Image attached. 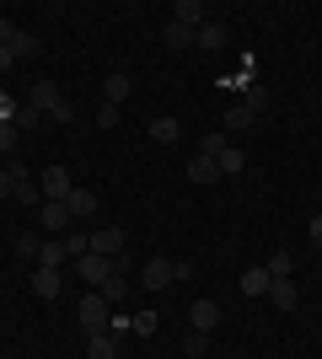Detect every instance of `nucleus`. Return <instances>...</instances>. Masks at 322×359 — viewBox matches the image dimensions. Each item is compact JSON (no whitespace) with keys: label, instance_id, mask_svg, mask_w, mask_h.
<instances>
[{"label":"nucleus","instance_id":"obj_24","mask_svg":"<svg viewBox=\"0 0 322 359\" xmlns=\"http://www.w3.org/2000/svg\"><path fill=\"white\" fill-rule=\"evenodd\" d=\"M263 269H269V279H290L295 263H290V252H269V263H263Z\"/></svg>","mask_w":322,"mask_h":359},{"label":"nucleus","instance_id":"obj_37","mask_svg":"<svg viewBox=\"0 0 322 359\" xmlns=\"http://www.w3.org/2000/svg\"><path fill=\"white\" fill-rule=\"evenodd\" d=\"M11 38H16V27L6 22V16H0V48H11Z\"/></svg>","mask_w":322,"mask_h":359},{"label":"nucleus","instance_id":"obj_28","mask_svg":"<svg viewBox=\"0 0 322 359\" xmlns=\"http://www.w3.org/2000/svg\"><path fill=\"white\" fill-rule=\"evenodd\" d=\"M204 348H210V332H188L183 354H188V359H204Z\"/></svg>","mask_w":322,"mask_h":359},{"label":"nucleus","instance_id":"obj_29","mask_svg":"<svg viewBox=\"0 0 322 359\" xmlns=\"http://www.w3.org/2000/svg\"><path fill=\"white\" fill-rule=\"evenodd\" d=\"M38 118H43V113H38L32 102H22V113H16V129H38Z\"/></svg>","mask_w":322,"mask_h":359},{"label":"nucleus","instance_id":"obj_5","mask_svg":"<svg viewBox=\"0 0 322 359\" xmlns=\"http://www.w3.org/2000/svg\"><path fill=\"white\" fill-rule=\"evenodd\" d=\"M92 252H97V257H107V263H113V257H123V231H119V225H107V231H92Z\"/></svg>","mask_w":322,"mask_h":359},{"label":"nucleus","instance_id":"obj_6","mask_svg":"<svg viewBox=\"0 0 322 359\" xmlns=\"http://www.w3.org/2000/svg\"><path fill=\"white\" fill-rule=\"evenodd\" d=\"M76 273H81L92 290H102V279L113 273V263H107V257H97V252H86V257H76Z\"/></svg>","mask_w":322,"mask_h":359},{"label":"nucleus","instance_id":"obj_35","mask_svg":"<svg viewBox=\"0 0 322 359\" xmlns=\"http://www.w3.org/2000/svg\"><path fill=\"white\" fill-rule=\"evenodd\" d=\"M263 102H269V91H263V86H247V107H253V113H258Z\"/></svg>","mask_w":322,"mask_h":359},{"label":"nucleus","instance_id":"obj_13","mask_svg":"<svg viewBox=\"0 0 322 359\" xmlns=\"http://www.w3.org/2000/svg\"><path fill=\"white\" fill-rule=\"evenodd\" d=\"M32 295H38V300L60 295V269H43V263H38V273H32Z\"/></svg>","mask_w":322,"mask_h":359},{"label":"nucleus","instance_id":"obj_30","mask_svg":"<svg viewBox=\"0 0 322 359\" xmlns=\"http://www.w3.org/2000/svg\"><path fill=\"white\" fill-rule=\"evenodd\" d=\"M16 198H22V204H43V194H38V182H16Z\"/></svg>","mask_w":322,"mask_h":359},{"label":"nucleus","instance_id":"obj_26","mask_svg":"<svg viewBox=\"0 0 322 359\" xmlns=\"http://www.w3.org/2000/svg\"><path fill=\"white\" fill-rule=\"evenodd\" d=\"M38 247H43L38 231H22V236H16V252H22V257H38Z\"/></svg>","mask_w":322,"mask_h":359},{"label":"nucleus","instance_id":"obj_21","mask_svg":"<svg viewBox=\"0 0 322 359\" xmlns=\"http://www.w3.org/2000/svg\"><path fill=\"white\" fill-rule=\"evenodd\" d=\"M65 257H70V252H65V236H60V241H43V247H38V263H43V269H60Z\"/></svg>","mask_w":322,"mask_h":359},{"label":"nucleus","instance_id":"obj_1","mask_svg":"<svg viewBox=\"0 0 322 359\" xmlns=\"http://www.w3.org/2000/svg\"><path fill=\"white\" fill-rule=\"evenodd\" d=\"M27 102L38 107V113H48L54 123H70V118H76V107L60 97V86H54V81H32V97H27Z\"/></svg>","mask_w":322,"mask_h":359},{"label":"nucleus","instance_id":"obj_7","mask_svg":"<svg viewBox=\"0 0 322 359\" xmlns=\"http://www.w3.org/2000/svg\"><path fill=\"white\" fill-rule=\"evenodd\" d=\"M65 210H70V220H86V215H97V210H102V198H97L92 188H70Z\"/></svg>","mask_w":322,"mask_h":359},{"label":"nucleus","instance_id":"obj_19","mask_svg":"<svg viewBox=\"0 0 322 359\" xmlns=\"http://www.w3.org/2000/svg\"><path fill=\"white\" fill-rule=\"evenodd\" d=\"M242 295H247V300L269 295V269H247V273H242Z\"/></svg>","mask_w":322,"mask_h":359},{"label":"nucleus","instance_id":"obj_2","mask_svg":"<svg viewBox=\"0 0 322 359\" xmlns=\"http://www.w3.org/2000/svg\"><path fill=\"white\" fill-rule=\"evenodd\" d=\"M76 327L86 332V338H97V332H107V327H113V316H107V300L97 295V290H92V295H86V300L76 306Z\"/></svg>","mask_w":322,"mask_h":359},{"label":"nucleus","instance_id":"obj_14","mask_svg":"<svg viewBox=\"0 0 322 359\" xmlns=\"http://www.w3.org/2000/svg\"><path fill=\"white\" fill-rule=\"evenodd\" d=\"M194 38H199V32L183 27V22H167V27H161V43L167 48H194Z\"/></svg>","mask_w":322,"mask_h":359},{"label":"nucleus","instance_id":"obj_39","mask_svg":"<svg viewBox=\"0 0 322 359\" xmlns=\"http://www.w3.org/2000/svg\"><path fill=\"white\" fill-rule=\"evenodd\" d=\"M11 65H16V54H11V48H0V75L11 70Z\"/></svg>","mask_w":322,"mask_h":359},{"label":"nucleus","instance_id":"obj_32","mask_svg":"<svg viewBox=\"0 0 322 359\" xmlns=\"http://www.w3.org/2000/svg\"><path fill=\"white\" fill-rule=\"evenodd\" d=\"M16 113H22V102H16V97H6V91H0V123H16Z\"/></svg>","mask_w":322,"mask_h":359},{"label":"nucleus","instance_id":"obj_23","mask_svg":"<svg viewBox=\"0 0 322 359\" xmlns=\"http://www.w3.org/2000/svg\"><path fill=\"white\" fill-rule=\"evenodd\" d=\"M65 252H70V257H86V252H92V236L70 225V231H65Z\"/></svg>","mask_w":322,"mask_h":359},{"label":"nucleus","instance_id":"obj_20","mask_svg":"<svg viewBox=\"0 0 322 359\" xmlns=\"http://www.w3.org/2000/svg\"><path fill=\"white\" fill-rule=\"evenodd\" d=\"M86 359H119V338H113V332H97L92 344H86Z\"/></svg>","mask_w":322,"mask_h":359},{"label":"nucleus","instance_id":"obj_22","mask_svg":"<svg viewBox=\"0 0 322 359\" xmlns=\"http://www.w3.org/2000/svg\"><path fill=\"white\" fill-rule=\"evenodd\" d=\"M215 166H220V177H236V172H242V150H236V145H226L220 156H215Z\"/></svg>","mask_w":322,"mask_h":359},{"label":"nucleus","instance_id":"obj_4","mask_svg":"<svg viewBox=\"0 0 322 359\" xmlns=\"http://www.w3.org/2000/svg\"><path fill=\"white\" fill-rule=\"evenodd\" d=\"M140 285H145V290H167V285H177V263H172V257H151V263L140 269Z\"/></svg>","mask_w":322,"mask_h":359},{"label":"nucleus","instance_id":"obj_12","mask_svg":"<svg viewBox=\"0 0 322 359\" xmlns=\"http://www.w3.org/2000/svg\"><path fill=\"white\" fill-rule=\"evenodd\" d=\"M172 22H183V27H194V32H199L204 22H210V16H204V6H199V0H177V6H172Z\"/></svg>","mask_w":322,"mask_h":359},{"label":"nucleus","instance_id":"obj_40","mask_svg":"<svg viewBox=\"0 0 322 359\" xmlns=\"http://www.w3.org/2000/svg\"><path fill=\"white\" fill-rule=\"evenodd\" d=\"M0 359H16V354H0Z\"/></svg>","mask_w":322,"mask_h":359},{"label":"nucleus","instance_id":"obj_9","mask_svg":"<svg viewBox=\"0 0 322 359\" xmlns=\"http://www.w3.org/2000/svg\"><path fill=\"white\" fill-rule=\"evenodd\" d=\"M188 322H194V332H210L215 322H220V306H215V300H194V306H188Z\"/></svg>","mask_w":322,"mask_h":359},{"label":"nucleus","instance_id":"obj_36","mask_svg":"<svg viewBox=\"0 0 322 359\" xmlns=\"http://www.w3.org/2000/svg\"><path fill=\"white\" fill-rule=\"evenodd\" d=\"M307 231H311V247L322 252V215H311V225H307Z\"/></svg>","mask_w":322,"mask_h":359},{"label":"nucleus","instance_id":"obj_25","mask_svg":"<svg viewBox=\"0 0 322 359\" xmlns=\"http://www.w3.org/2000/svg\"><path fill=\"white\" fill-rule=\"evenodd\" d=\"M11 54H16V60L38 54V38H32V32H16V38H11Z\"/></svg>","mask_w":322,"mask_h":359},{"label":"nucleus","instance_id":"obj_3","mask_svg":"<svg viewBox=\"0 0 322 359\" xmlns=\"http://www.w3.org/2000/svg\"><path fill=\"white\" fill-rule=\"evenodd\" d=\"M70 188H76V182H70V172H65V166H43V177H38L43 204H65V198H70Z\"/></svg>","mask_w":322,"mask_h":359},{"label":"nucleus","instance_id":"obj_17","mask_svg":"<svg viewBox=\"0 0 322 359\" xmlns=\"http://www.w3.org/2000/svg\"><path fill=\"white\" fill-rule=\"evenodd\" d=\"M97 295H102V300H107V306H119V300H123V295H129V279H123V273H119V269H113V273H107V279H102V290H97Z\"/></svg>","mask_w":322,"mask_h":359},{"label":"nucleus","instance_id":"obj_15","mask_svg":"<svg viewBox=\"0 0 322 359\" xmlns=\"http://www.w3.org/2000/svg\"><path fill=\"white\" fill-rule=\"evenodd\" d=\"M123 97H129V75H123V70H113V75L102 81V102H113V107H119Z\"/></svg>","mask_w":322,"mask_h":359},{"label":"nucleus","instance_id":"obj_11","mask_svg":"<svg viewBox=\"0 0 322 359\" xmlns=\"http://www.w3.org/2000/svg\"><path fill=\"white\" fill-rule=\"evenodd\" d=\"M38 225H43V231H70V210H65V204H38Z\"/></svg>","mask_w":322,"mask_h":359},{"label":"nucleus","instance_id":"obj_31","mask_svg":"<svg viewBox=\"0 0 322 359\" xmlns=\"http://www.w3.org/2000/svg\"><path fill=\"white\" fill-rule=\"evenodd\" d=\"M16 135H22L16 123H0V156H11V150H16Z\"/></svg>","mask_w":322,"mask_h":359},{"label":"nucleus","instance_id":"obj_8","mask_svg":"<svg viewBox=\"0 0 322 359\" xmlns=\"http://www.w3.org/2000/svg\"><path fill=\"white\" fill-rule=\"evenodd\" d=\"M226 22H204L199 27V38H194V48H199V54H220V48H226Z\"/></svg>","mask_w":322,"mask_h":359},{"label":"nucleus","instance_id":"obj_10","mask_svg":"<svg viewBox=\"0 0 322 359\" xmlns=\"http://www.w3.org/2000/svg\"><path fill=\"white\" fill-rule=\"evenodd\" d=\"M269 300H274L279 311H295V306H301V290H295L290 279H269Z\"/></svg>","mask_w":322,"mask_h":359},{"label":"nucleus","instance_id":"obj_38","mask_svg":"<svg viewBox=\"0 0 322 359\" xmlns=\"http://www.w3.org/2000/svg\"><path fill=\"white\" fill-rule=\"evenodd\" d=\"M6 194H16V182H11V172H0V198Z\"/></svg>","mask_w":322,"mask_h":359},{"label":"nucleus","instance_id":"obj_16","mask_svg":"<svg viewBox=\"0 0 322 359\" xmlns=\"http://www.w3.org/2000/svg\"><path fill=\"white\" fill-rule=\"evenodd\" d=\"M188 177H194V182H204V188H210V182H220V166H215L210 156H194V161H188Z\"/></svg>","mask_w":322,"mask_h":359},{"label":"nucleus","instance_id":"obj_27","mask_svg":"<svg viewBox=\"0 0 322 359\" xmlns=\"http://www.w3.org/2000/svg\"><path fill=\"white\" fill-rule=\"evenodd\" d=\"M253 118H258V113H253V107H247V102H236V107H231V113H226V123H231V129H247V123H253Z\"/></svg>","mask_w":322,"mask_h":359},{"label":"nucleus","instance_id":"obj_33","mask_svg":"<svg viewBox=\"0 0 322 359\" xmlns=\"http://www.w3.org/2000/svg\"><path fill=\"white\" fill-rule=\"evenodd\" d=\"M220 150H226V135H204V150H199V156H210V161H215Z\"/></svg>","mask_w":322,"mask_h":359},{"label":"nucleus","instance_id":"obj_18","mask_svg":"<svg viewBox=\"0 0 322 359\" xmlns=\"http://www.w3.org/2000/svg\"><path fill=\"white\" fill-rule=\"evenodd\" d=\"M151 140H161V145H177V140H183V123H177V118H151Z\"/></svg>","mask_w":322,"mask_h":359},{"label":"nucleus","instance_id":"obj_34","mask_svg":"<svg viewBox=\"0 0 322 359\" xmlns=\"http://www.w3.org/2000/svg\"><path fill=\"white\" fill-rule=\"evenodd\" d=\"M97 123H102V129H113V123H119V107L102 102V107H97Z\"/></svg>","mask_w":322,"mask_h":359}]
</instances>
